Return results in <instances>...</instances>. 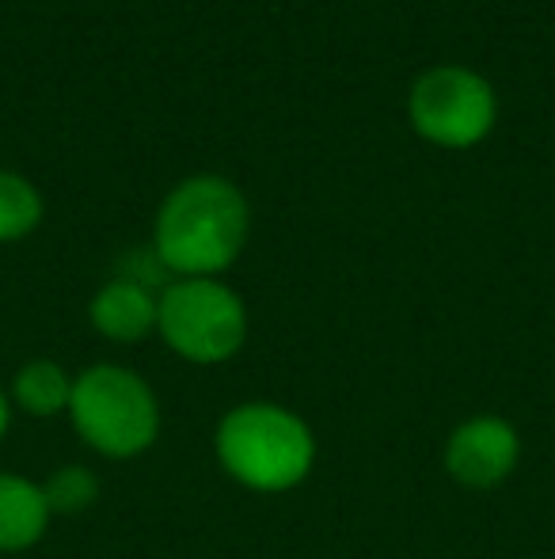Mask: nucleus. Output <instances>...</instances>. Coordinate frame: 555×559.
<instances>
[{"mask_svg":"<svg viewBox=\"0 0 555 559\" xmlns=\"http://www.w3.org/2000/svg\"><path fill=\"white\" fill-rule=\"evenodd\" d=\"M248 236V194L214 171L179 179L156 206L153 251L171 278H221L244 255Z\"/></svg>","mask_w":555,"mask_h":559,"instance_id":"1","label":"nucleus"},{"mask_svg":"<svg viewBox=\"0 0 555 559\" xmlns=\"http://www.w3.org/2000/svg\"><path fill=\"white\" fill-rule=\"evenodd\" d=\"M217 464L255 495L297 491L316 468V430L301 412L275 400H244L217 419Z\"/></svg>","mask_w":555,"mask_h":559,"instance_id":"2","label":"nucleus"},{"mask_svg":"<svg viewBox=\"0 0 555 559\" xmlns=\"http://www.w3.org/2000/svg\"><path fill=\"white\" fill-rule=\"evenodd\" d=\"M69 423L96 456L134 461L156 445L164 415L156 389L137 369L119 361H96L76 373Z\"/></svg>","mask_w":555,"mask_h":559,"instance_id":"3","label":"nucleus"},{"mask_svg":"<svg viewBox=\"0 0 555 559\" xmlns=\"http://www.w3.org/2000/svg\"><path fill=\"white\" fill-rule=\"evenodd\" d=\"M252 317L225 278H171L160 289L156 335L191 366H225L248 343Z\"/></svg>","mask_w":555,"mask_h":559,"instance_id":"4","label":"nucleus"},{"mask_svg":"<svg viewBox=\"0 0 555 559\" xmlns=\"http://www.w3.org/2000/svg\"><path fill=\"white\" fill-rule=\"evenodd\" d=\"M408 118L426 145L453 153L472 148L495 130L498 92L487 76L468 66H430L411 81Z\"/></svg>","mask_w":555,"mask_h":559,"instance_id":"5","label":"nucleus"},{"mask_svg":"<svg viewBox=\"0 0 555 559\" xmlns=\"http://www.w3.org/2000/svg\"><path fill=\"white\" fill-rule=\"evenodd\" d=\"M445 476L468 491H495L518 472L521 435L503 415H472L457 423L442 449Z\"/></svg>","mask_w":555,"mask_h":559,"instance_id":"6","label":"nucleus"},{"mask_svg":"<svg viewBox=\"0 0 555 559\" xmlns=\"http://www.w3.org/2000/svg\"><path fill=\"white\" fill-rule=\"evenodd\" d=\"M156 312H160V294L141 278H111L92 294L88 301V324L96 335L111 343L134 346L156 335Z\"/></svg>","mask_w":555,"mask_h":559,"instance_id":"7","label":"nucleus"},{"mask_svg":"<svg viewBox=\"0 0 555 559\" xmlns=\"http://www.w3.org/2000/svg\"><path fill=\"white\" fill-rule=\"evenodd\" d=\"M50 522L53 514L46 507L43 484L20 472H0V556L31 552L43 545Z\"/></svg>","mask_w":555,"mask_h":559,"instance_id":"8","label":"nucleus"},{"mask_svg":"<svg viewBox=\"0 0 555 559\" xmlns=\"http://www.w3.org/2000/svg\"><path fill=\"white\" fill-rule=\"evenodd\" d=\"M73 381H76V373H69L61 361L31 358L15 369L12 384H8V400H12L15 412L27 415V419H58V415H69Z\"/></svg>","mask_w":555,"mask_h":559,"instance_id":"9","label":"nucleus"},{"mask_svg":"<svg viewBox=\"0 0 555 559\" xmlns=\"http://www.w3.org/2000/svg\"><path fill=\"white\" fill-rule=\"evenodd\" d=\"M46 214V199L27 176L0 168V243L27 240Z\"/></svg>","mask_w":555,"mask_h":559,"instance_id":"10","label":"nucleus"},{"mask_svg":"<svg viewBox=\"0 0 555 559\" xmlns=\"http://www.w3.org/2000/svg\"><path fill=\"white\" fill-rule=\"evenodd\" d=\"M43 495L53 518H81L99 502V476L88 464H61L43 479Z\"/></svg>","mask_w":555,"mask_h":559,"instance_id":"11","label":"nucleus"},{"mask_svg":"<svg viewBox=\"0 0 555 559\" xmlns=\"http://www.w3.org/2000/svg\"><path fill=\"white\" fill-rule=\"evenodd\" d=\"M12 415H15L12 400H8V392L0 389V442H4V438H8V430H12Z\"/></svg>","mask_w":555,"mask_h":559,"instance_id":"12","label":"nucleus"}]
</instances>
